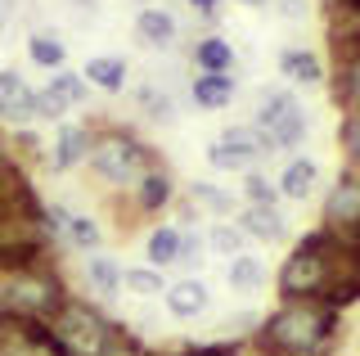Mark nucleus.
Instances as JSON below:
<instances>
[{
	"label": "nucleus",
	"instance_id": "1",
	"mask_svg": "<svg viewBox=\"0 0 360 356\" xmlns=\"http://www.w3.org/2000/svg\"><path fill=\"white\" fill-rule=\"evenodd\" d=\"M333 333H338L333 307L315 303V298H288L262 325L257 348L270 356H329Z\"/></svg>",
	"mask_w": 360,
	"mask_h": 356
},
{
	"label": "nucleus",
	"instance_id": "2",
	"mask_svg": "<svg viewBox=\"0 0 360 356\" xmlns=\"http://www.w3.org/2000/svg\"><path fill=\"white\" fill-rule=\"evenodd\" d=\"M63 303H68L63 280L50 271V262L18 266V271H0V307H5V316L50 320Z\"/></svg>",
	"mask_w": 360,
	"mask_h": 356
},
{
	"label": "nucleus",
	"instance_id": "3",
	"mask_svg": "<svg viewBox=\"0 0 360 356\" xmlns=\"http://www.w3.org/2000/svg\"><path fill=\"white\" fill-rule=\"evenodd\" d=\"M45 325H50L54 343H59L68 356H99L112 338H117V325H108L90 303H72V298H68Z\"/></svg>",
	"mask_w": 360,
	"mask_h": 356
},
{
	"label": "nucleus",
	"instance_id": "4",
	"mask_svg": "<svg viewBox=\"0 0 360 356\" xmlns=\"http://www.w3.org/2000/svg\"><path fill=\"white\" fill-rule=\"evenodd\" d=\"M86 158H90V167H95L108 185H135L153 167L149 149H144L135 136H127V131H104V136H95Z\"/></svg>",
	"mask_w": 360,
	"mask_h": 356
},
{
	"label": "nucleus",
	"instance_id": "5",
	"mask_svg": "<svg viewBox=\"0 0 360 356\" xmlns=\"http://www.w3.org/2000/svg\"><path fill=\"white\" fill-rule=\"evenodd\" d=\"M257 131L266 136L270 149H292L307 136V117H302V104L292 95H266L262 113H257Z\"/></svg>",
	"mask_w": 360,
	"mask_h": 356
},
{
	"label": "nucleus",
	"instance_id": "6",
	"mask_svg": "<svg viewBox=\"0 0 360 356\" xmlns=\"http://www.w3.org/2000/svg\"><path fill=\"white\" fill-rule=\"evenodd\" d=\"M0 356H68L45 320L0 316Z\"/></svg>",
	"mask_w": 360,
	"mask_h": 356
},
{
	"label": "nucleus",
	"instance_id": "7",
	"mask_svg": "<svg viewBox=\"0 0 360 356\" xmlns=\"http://www.w3.org/2000/svg\"><path fill=\"white\" fill-rule=\"evenodd\" d=\"M86 95H90V82L82 72H54L50 77V86L45 91H37V104H32V113H37L41 122H59L68 108H77V104H86Z\"/></svg>",
	"mask_w": 360,
	"mask_h": 356
},
{
	"label": "nucleus",
	"instance_id": "8",
	"mask_svg": "<svg viewBox=\"0 0 360 356\" xmlns=\"http://www.w3.org/2000/svg\"><path fill=\"white\" fill-rule=\"evenodd\" d=\"M32 104H37V91L27 86V77L14 72V68H0V122H9V127H22V122H32Z\"/></svg>",
	"mask_w": 360,
	"mask_h": 356
},
{
	"label": "nucleus",
	"instance_id": "9",
	"mask_svg": "<svg viewBox=\"0 0 360 356\" xmlns=\"http://www.w3.org/2000/svg\"><path fill=\"white\" fill-rule=\"evenodd\" d=\"M90 140H95V131H86V127H63V131H59V140H54L50 167H54V172H72L77 163H86Z\"/></svg>",
	"mask_w": 360,
	"mask_h": 356
},
{
	"label": "nucleus",
	"instance_id": "10",
	"mask_svg": "<svg viewBox=\"0 0 360 356\" xmlns=\"http://www.w3.org/2000/svg\"><path fill=\"white\" fill-rule=\"evenodd\" d=\"M162 298L176 320H194L198 311H207V284L202 280H176L172 288H162Z\"/></svg>",
	"mask_w": 360,
	"mask_h": 356
},
{
	"label": "nucleus",
	"instance_id": "11",
	"mask_svg": "<svg viewBox=\"0 0 360 356\" xmlns=\"http://www.w3.org/2000/svg\"><path fill=\"white\" fill-rule=\"evenodd\" d=\"M131 190H135V208H140V212H158V208L172 203V176H167L162 167H149Z\"/></svg>",
	"mask_w": 360,
	"mask_h": 356
},
{
	"label": "nucleus",
	"instance_id": "12",
	"mask_svg": "<svg viewBox=\"0 0 360 356\" xmlns=\"http://www.w3.org/2000/svg\"><path fill=\"white\" fill-rule=\"evenodd\" d=\"M356 217H360V181H352V176H347V181L329 194L324 221H329V230H342V226H352Z\"/></svg>",
	"mask_w": 360,
	"mask_h": 356
},
{
	"label": "nucleus",
	"instance_id": "13",
	"mask_svg": "<svg viewBox=\"0 0 360 356\" xmlns=\"http://www.w3.org/2000/svg\"><path fill=\"white\" fill-rule=\"evenodd\" d=\"M135 32H140L144 46H172L176 41V18L167 14V9H158V5H144L140 18H135Z\"/></svg>",
	"mask_w": 360,
	"mask_h": 356
},
{
	"label": "nucleus",
	"instance_id": "14",
	"mask_svg": "<svg viewBox=\"0 0 360 356\" xmlns=\"http://www.w3.org/2000/svg\"><path fill=\"white\" fill-rule=\"evenodd\" d=\"M243 235H257V239H266V243H275V239H284V217H279V208H266V203H248V212H243Z\"/></svg>",
	"mask_w": 360,
	"mask_h": 356
},
{
	"label": "nucleus",
	"instance_id": "15",
	"mask_svg": "<svg viewBox=\"0 0 360 356\" xmlns=\"http://www.w3.org/2000/svg\"><path fill=\"white\" fill-rule=\"evenodd\" d=\"M234 99L230 72H198L194 77V104L198 108H225Z\"/></svg>",
	"mask_w": 360,
	"mask_h": 356
},
{
	"label": "nucleus",
	"instance_id": "16",
	"mask_svg": "<svg viewBox=\"0 0 360 356\" xmlns=\"http://www.w3.org/2000/svg\"><path fill=\"white\" fill-rule=\"evenodd\" d=\"M86 82L90 86H99V91H108V95H117L122 86H127V63L117 59V54H99V59H90L86 63Z\"/></svg>",
	"mask_w": 360,
	"mask_h": 356
},
{
	"label": "nucleus",
	"instance_id": "17",
	"mask_svg": "<svg viewBox=\"0 0 360 356\" xmlns=\"http://www.w3.org/2000/svg\"><path fill=\"white\" fill-rule=\"evenodd\" d=\"M86 284L95 288L99 298H117V293H122V266L112 262V258L90 253V258H86Z\"/></svg>",
	"mask_w": 360,
	"mask_h": 356
},
{
	"label": "nucleus",
	"instance_id": "18",
	"mask_svg": "<svg viewBox=\"0 0 360 356\" xmlns=\"http://www.w3.org/2000/svg\"><path fill=\"white\" fill-rule=\"evenodd\" d=\"M315 181H320V167L311 158H292L284 167V176H279V194L284 198H307L315 190Z\"/></svg>",
	"mask_w": 360,
	"mask_h": 356
},
{
	"label": "nucleus",
	"instance_id": "19",
	"mask_svg": "<svg viewBox=\"0 0 360 356\" xmlns=\"http://www.w3.org/2000/svg\"><path fill=\"white\" fill-rule=\"evenodd\" d=\"M27 59L37 63V68H50V72H59L63 68V59H68V46L54 32H32L27 37Z\"/></svg>",
	"mask_w": 360,
	"mask_h": 356
},
{
	"label": "nucleus",
	"instance_id": "20",
	"mask_svg": "<svg viewBox=\"0 0 360 356\" xmlns=\"http://www.w3.org/2000/svg\"><path fill=\"white\" fill-rule=\"evenodd\" d=\"M180 243H185V230L176 226H158L149 235V262L162 271V266H176L180 262Z\"/></svg>",
	"mask_w": 360,
	"mask_h": 356
},
{
	"label": "nucleus",
	"instance_id": "21",
	"mask_svg": "<svg viewBox=\"0 0 360 356\" xmlns=\"http://www.w3.org/2000/svg\"><path fill=\"white\" fill-rule=\"evenodd\" d=\"M221 144H230V149L239 153V158H243L248 167L262 158V153H270V144H266V136H262L257 127H230V131L221 136Z\"/></svg>",
	"mask_w": 360,
	"mask_h": 356
},
{
	"label": "nucleus",
	"instance_id": "22",
	"mask_svg": "<svg viewBox=\"0 0 360 356\" xmlns=\"http://www.w3.org/2000/svg\"><path fill=\"white\" fill-rule=\"evenodd\" d=\"M194 59H198V68H202V72H230L234 50H230V41L207 37V41H198V46H194Z\"/></svg>",
	"mask_w": 360,
	"mask_h": 356
},
{
	"label": "nucleus",
	"instance_id": "23",
	"mask_svg": "<svg viewBox=\"0 0 360 356\" xmlns=\"http://www.w3.org/2000/svg\"><path fill=\"white\" fill-rule=\"evenodd\" d=\"M122 288H131L135 298H158L167 284H162L158 266H135V271H122Z\"/></svg>",
	"mask_w": 360,
	"mask_h": 356
},
{
	"label": "nucleus",
	"instance_id": "24",
	"mask_svg": "<svg viewBox=\"0 0 360 356\" xmlns=\"http://www.w3.org/2000/svg\"><path fill=\"white\" fill-rule=\"evenodd\" d=\"M279 68H284V77H292V82H320V59H315L311 50H284Z\"/></svg>",
	"mask_w": 360,
	"mask_h": 356
},
{
	"label": "nucleus",
	"instance_id": "25",
	"mask_svg": "<svg viewBox=\"0 0 360 356\" xmlns=\"http://www.w3.org/2000/svg\"><path fill=\"white\" fill-rule=\"evenodd\" d=\"M338 99H342L347 113H360V54L342 63V77H338Z\"/></svg>",
	"mask_w": 360,
	"mask_h": 356
},
{
	"label": "nucleus",
	"instance_id": "26",
	"mask_svg": "<svg viewBox=\"0 0 360 356\" xmlns=\"http://www.w3.org/2000/svg\"><path fill=\"white\" fill-rule=\"evenodd\" d=\"M262 280H266V271H262V262H257V258H243V253H239V258H230V284L234 288H257Z\"/></svg>",
	"mask_w": 360,
	"mask_h": 356
},
{
	"label": "nucleus",
	"instance_id": "27",
	"mask_svg": "<svg viewBox=\"0 0 360 356\" xmlns=\"http://www.w3.org/2000/svg\"><path fill=\"white\" fill-rule=\"evenodd\" d=\"M207 243L221 253V258H239V253H243V230L239 226H212Z\"/></svg>",
	"mask_w": 360,
	"mask_h": 356
},
{
	"label": "nucleus",
	"instance_id": "28",
	"mask_svg": "<svg viewBox=\"0 0 360 356\" xmlns=\"http://www.w3.org/2000/svg\"><path fill=\"white\" fill-rule=\"evenodd\" d=\"M189 194H194V203H198V208H207V212H217V217L230 212V194H221L217 185H202V181H194V185H189Z\"/></svg>",
	"mask_w": 360,
	"mask_h": 356
},
{
	"label": "nucleus",
	"instance_id": "29",
	"mask_svg": "<svg viewBox=\"0 0 360 356\" xmlns=\"http://www.w3.org/2000/svg\"><path fill=\"white\" fill-rule=\"evenodd\" d=\"M243 194H248V203H266V208L279 203V185H270L266 176H257V172L243 181Z\"/></svg>",
	"mask_w": 360,
	"mask_h": 356
},
{
	"label": "nucleus",
	"instance_id": "30",
	"mask_svg": "<svg viewBox=\"0 0 360 356\" xmlns=\"http://www.w3.org/2000/svg\"><path fill=\"white\" fill-rule=\"evenodd\" d=\"M342 136H347V149H352V163H356V172H360V113H352V117H347Z\"/></svg>",
	"mask_w": 360,
	"mask_h": 356
},
{
	"label": "nucleus",
	"instance_id": "31",
	"mask_svg": "<svg viewBox=\"0 0 360 356\" xmlns=\"http://www.w3.org/2000/svg\"><path fill=\"white\" fill-rule=\"evenodd\" d=\"M140 104L149 108V117H172V104H167V95H153V91H140Z\"/></svg>",
	"mask_w": 360,
	"mask_h": 356
},
{
	"label": "nucleus",
	"instance_id": "32",
	"mask_svg": "<svg viewBox=\"0 0 360 356\" xmlns=\"http://www.w3.org/2000/svg\"><path fill=\"white\" fill-rule=\"evenodd\" d=\"M99 356H144V352H140V343H131L127 333H117V338H112V343H108V348L99 352Z\"/></svg>",
	"mask_w": 360,
	"mask_h": 356
},
{
	"label": "nucleus",
	"instance_id": "33",
	"mask_svg": "<svg viewBox=\"0 0 360 356\" xmlns=\"http://www.w3.org/2000/svg\"><path fill=\"white\" fill-rule=\"evenodd\" d=\"M9 172H14V163H9V149H5V140H0V185L9 181Z\"/></svg>",
	"mask_w": 360,
	"mask_h": 356
},
{
	"label": "nucleus",
	"instance_id": "34",
	"mask_svg": "<svg viewBox=\"0 0 360 356\" xmlns=\"http://www.w3.org/2000/svg\"><path fill=\"white\" fill-rule=\"evenodd\" d=\"M185 356H234V348H194V352H185Z\"/></svg>",
	"mask_w": 360,
	"mask_h": 356
},
{
	"label": "nucleus",
	"instance_id": "35",
	"mask_svg": "<svg viewBox=\"0 0 360 356\" xmlns=\"http://www.w3.org/2000/svg\"><path fill=\"white\" fill-rule=\"evenodd\" d=\"M284 14L288 18H302V14H307V5H302V0H284Z\"/></svg>",
	"mask_w": 360,
	"mask_h": 356
},
{
	"label": "nucleus",
	"instance_id": "36",
	"mask_svg": "<svg viewBox=\"0 0 360 356\" xmlns=\"http://www.w3.org/2000/svg\"><path fill=\"white\" fill-rule=\"evenodd\" d=\"M189 5H194L198 14H217V0H189Z\"/></svg>",
	"mask_w": 360,
	"mask_h": 356
},
{
	"label": "nucleus",
	"instance_id": "37",
	"mask_svg": "<svg viewBox=\"0 0 360 356\" xmlns=\"http://www.w3.org/2000/svg\"><path fill=\"white\" fill-rule=\"evenodd\" d=\"M342 9H352V14H360V0H342Z\"/></svg>",
	"mask_w": 360,
	"mask_h": 356
},
{
	"label": "nucleus",
	"instance_id": "38",
	"mask_svg": "<svg viewBox=\"0 0 360 356\" xmlns=\"http://www.w3.org/2000/svg\"><path fill=\"white\" fill-rule=\"evenodd\" d=\"M72 5H77V9H90V5H99V0H72Z\"/></svg>",
	"mask_w": 360,
	"mask_h": 356
},
{
	"label": "nucleus",
	"instance_id": "39",
	"mask_svg": "<svg viewBox=\"0 0 360 356\" xmlns=\"http://www.w3.org/2000/svg\"><path fill=\"white\" fill-rule=\"evenodd\" d=\"M243 5H266V0H243Z\"/></svg>",
	"mask_w": 360,
	"mask_h": 356
},
{
	"label": "nucleus",
	"instance_id": "40",
	"mask_svg": "<svg viewBox=\"0 0 360 356\" xmlns=\"http://www.w3.org/2000/svg\"><path fill=\"white\" fill-rule=\"evenodd\" d=\"M140 5H149V0H140Z\"/></svg>",
	"mask_w": 360,
	"mask_h": 356
}]
</instances>
